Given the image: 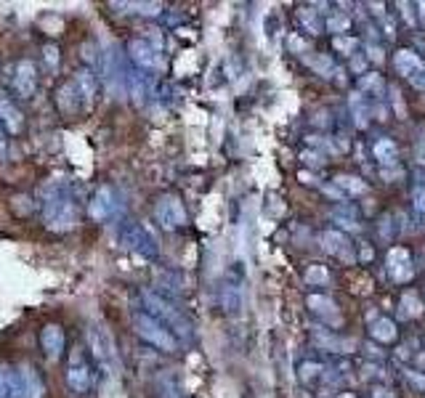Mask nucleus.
<instances>
[{"label": "nucleus", "instance_id": "obj_14", "mask_svg": "<svg viewBox=\"0 0 425 398\" xmlns=\"http://www.w3.org/2000/svg\"><path fill=\"white\" fill-rule=\"evenodd\" d=\"M43 61H45L48 72L59 70V48H56V45H45V48H43Z\"/></svg>", "mask_w": 425, "mask_h": 398}, {"label": "nucleus", "instance_id": "obj_3", "mask_svg": "<svg viewBox=\"0 0 425 398\" xmlns=\"http://www.w3.org/2000/svg\"><path fill=\"white\" fill-rule=\"evenodd\" d=\"M91 385H93L91 364L85 361L82 350H75V353H72V361L67 364V388H70L75 396H82V393L91 390Z\"/></svg>", "mask_w": 425, "mask_h": 398}, {"label": "nucleus", "instance_id": "obj_10", "mask_svg": "<svg viewBox=\"0 0 425 398\" xmlns=\"http://www.w3.org/2000/svg\"><path fill=\"white\" fill-rule=\"evenodd\" d=\"M59 107H61V112H64V114H77V112L85 109V107H82L80 93H77V88L72 85V80L61 85V90H59Z\"/></svg>", "mask_w": 425, "mask_h": 398}, {"label": "nucleus", "instance_id": "obj_13", "mask_svg": "<svg viewBox=\"0 0 425 398\" xmlns=\"http://www.w3.org/2000/svg\"><path fill=\"white\" fill-rule=\"evenodd\" d=\"M0 398H14V375L6 367H0Z\"/></svg>", "mask_w": 425, "mask_h": 398}, {"label": "nucleus", "instance_id": "obj_8", "mask_svg": "<svg viewBox=\"0 0 425 398\" xmlns=\"http://www.w3.org/2000/svg\"><path fill=\"white\" fill-rule=\"evenodd\" d=\"M41 345L48 358H59L64 350V329L59 324H45L41 332Z\"/></svg>", "mask_w": 425, "mask_h": 398}, {"label": "nucleus", "instance_id": "obj_9", "mask_svg": "<svg viewBox=\"0 0 425 398\" xmlns=\"http://www.w3.org/2000/svg\"><path fill=\"white\" fill-rule=\"evenodd\" d=\"M72 85H75L77 93H80L82 107L91 109L93 101H96V75H93L91 70H80L75 77H72Z\"/></svg>", "mask_w": 425, "mask_h": 398}, {"label": "nucleus", "instance_id": "obj_6", "mask_svg": "<svg viewBox=\"0 0 425 398\" xmlns=\"http://www.w3.org/2000/svg\"><path fill=\"white\" fill-rule=\"evenodd\" d=\"M0 125L11 136H19L24 130V114H21V109L14 104V99L6 90H0Z\"/></svg>", "mask_w": 425, "mask_h": 398}, {"label": "nucleus", "instance_id": "obj_1", "mask_svg": "<svg viewBox=\"0 0 425 398\" xmlns=\"http://www.w3.org/2000/svg\"><path fill=\"white\" fill-rule=\"evenodd\" d=\"M43 213H45V226L53 231H67L72 229L77 218H80V208L77 202L61 189V186H53L45 197V205H43Z\"/></svg>", "mask_w": 425, "mask_h": 398}, {"label": "nucleus", "instance_id": "obj_15", "mask_svg": "<svg viewBox=\"0 0 425 398\" xmlns=\"http://www.w3.org/2000/svg\"><path fill=\"white\" fill-rule=\"evenodd\" d=\"M6 157V130H3V125H0V159Z\"/></svg>", "mask_w": 425, "mask_h": 398}, {"label": "nucleus", "instance_id": "obj_12", "mask_svg": "<svg viewBox=\"0 0 425 398\" xmlns=\"http://www.w3.org/2000/svg\"><path fill=\"white\" fill-rule=\"evenodd\" d=\"M107 197H109V189H102L99 191V197L91 202V215L96 220H104L112 215V202Z\"/></svg>", "mask_w": 425, "mask_h": 398}, {"label": "nucleus", "instance_id": "obj_2", "mask_svg": "<svg viewBox=\"0 0 425 398\" xmlns=\"http://www.w3.org/2000/svg\"><path fill=\"white\" fill-rule=\"evenodd\" d=\"M11 72V90L19 99H32L38 90V67L32 59H19L9 67Z\"/></svg>", "mask_w": 425, "mask_h": 398}, {"label": "nucleus", "instance_id": "obj_4", "mask_svg": "<svg viewBox=\"0 0 425 398\" xmlns=\"http://www.w3.org/2000/svg\"><path fill=\"white\" fill-rule=\"evenodd\" d=\"M88 343H91V353L93 358L102 364V367H112L114 364V340L104 332L102 327L96 329H88Z\"/></svg>", "mask_w": 425, "mask_h": 398}, {"label": "nucleus", "instance_id": "obj_11", "mask_svg": "<svg viewBox=\"0 0 425 398\" xmlns=\"http://www.w3.org/2000/svg\"><path fill=\"white\" fill-rule=\"evenodd\" d=\"M157 220H160L162 226H168V229L178 226L183 220V213L181 208H178V202H176V199H162L160 205H157Z\"/></svg>", "mask_w": 425, "mask_h": 398}, {"label": "nucleus", "instance_id": "obj_7", "mask_svg": "<svg viewBox=\"0 0 425 398\" xmlns=\"http://www.w3.org/2000/svg\"><path fill=\"white\" fill-rule=\"evenodd\" d=\"M133 321H136V329H139V335H141V338H146L149 343H154V345H160V348H165V350L173 348V340L162 332V327L154 321L152 316H146V313H136Z\"/></svg>", "mask_w": 425, "mask_h": 398}, {"label": "nucleus", "instance_id": "obj_5", "mask_svg": "<svg viewBox=\"0 0 425 398\" xmlns=\"http://www.w3.org/2000/svg\"><path fill=\"white\" fill-rule=\"evenodd\" d=\"M45 388L43 380L35 375L32 367H21L19 375H14V396L16 398H43Z\"/></svg>", "mask_w": 425, "mask_h": 398}]
</instances>
